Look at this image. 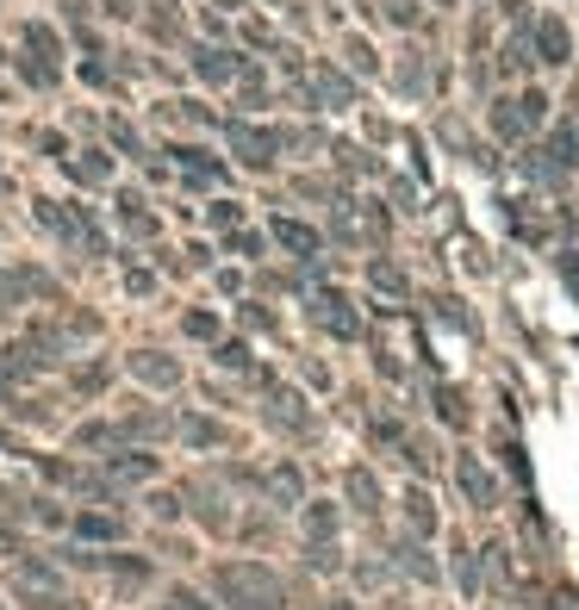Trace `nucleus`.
<instances>
[{"label": "nucleus", "mask_w": 579, "mask_h": 610, "mask_svg": "<svg viewBox=\"0 0 579 610\" xmlns=\"http://www.w3.org/2000/svg\"><path fill=\"white\" fill-rule=\"evenodd\" d=\"M579 169V118H560L555 132L542 137L536 162H530V174H542V181H567V174Z\"/></svg>", "instance_id": "obj_2"}, {"label": "nucleus", "mask_w": 579, "mask_h": 610, "mask_svg": "<svg viewBox=\"0 0 579 610\" xmlns=\"http://www.w3.org/2000/svg\"><path fill=\"white\" fill-rule=\"evenodd\" d=\"M542 125H548V94L542 88H511V94L492 100V137H504V144H523Z\"/></svg>", "instance_id": "obj_1"}, {"label": "nucleus", "mask_w": 579, "mask_h": 610, "mask_svg": "<svg viewBox=\"0 0 579 610\" xmlns=\"http://www.w3.org/2000/svg\"><path fill=\"white\" fill-rule=\"evenodd\" d=\"M349 493L362 498V511H374V479L367 474H349Z\"/></svg>", "instance_id": "obj_21"}, {"label": "nucleus", "mask_w": 579, "mask_h": 610, "mask_svg": "<svg viewBox=\"0 0 579 610\" xmlns=\"http://www.w3.org/2000/svg\"><path fill=\"white\" fill-rule=\"evenodd\" d=\"M393 25H418V0H381Z\"/></svg>", "instance_id": "obj_17"}, {"label": "nucleus", "mask_w": 579, "mask_h": 610, "mask_svg": "<svg viewBox=\"0 0 579 610\" xmlns=\"http://www.w3.org/2000/svg\"><path fill=\"white\" fill-rule=\"evenodd\" d=\"M325 610H349V605H325Z\"/></svg>", "instance_id": "obj_27"}, {"label": "nucleus", "mask_w": 579, "mask_h": 610, "mask_svg": "<svg viewBox=\"0 0 579 610\" xmlns=\"http://www.w3.org/2000/svg\"><path fill=\"white\" fill-rule=\"evenodd\" d=\"M274 244H281V249H293L299 262H311V256H318V230H311V225H299V218H274Z\"/></svg>", "instance_id": "obj_9"}, {"label": "nucleus", "mask_w": 579, "mask_h": 610, "mask_svg": "<svg viewBox=\"0 0 579 610\" xmlns=\"http://www.w3.org/2000/svg\"><path fill=\"white\" fill-rule=\"evenodd\" d=\"M188 337H218V318H206V312H188Z\"/></svg>", "instance_id": "obj_20"}, {"label": "nucleus", "mask_w": 579, "mask_h": 610, "mask_svg": "<svg viewBox=\"0 0 579 610\" xmlns=\"http://www.w3.org/2000/svg\"><path fill=\"white\" fill-rule=\"evenodd\" d=\"M455 479H462V493L474 498L480 511H492V505H499V486H492V474H486V467H480L474 455H462V461H455Z\"/></svg>", "instance_id": "obj_7"}, {"label": "nucleus", "mask_w": 579, "mask_h": 610, "mask_svg": "<svg viewBox=\"0 0 579 610\" xmlns=\"http://www.w3.org/2000/svg\"><path fill=\"white\" fill-rule=\"evenodd\" d=\"M231 150L243 169H274V150H281V132H262V125H231Z\"/></svg>", "instance_id": "obj_4"}, {"label": "nucleus", "mask_w": 579, "mask_h": 610, "mask_svg": "<svg viewBox=\"0 0 579 610\" xmlns=\"http://www.w3.org/2000/svg\"><path fill=\"white\" fill-rule=\"evenodd\" d=\"M231 256H243V262H262V256H269V237H262V230H237V237H231Z\"/></svg>", "instance_id": "obj_14"}, {"label": "nucleus", "mask_w": 579, "mask_h": 610, "mask_svg": "<svg viewBox=\"0 0 579 610\" xmlns=\"http://www.w3.org/2000/svg\"><path fill=\"white\" fill-rule=\"evenodd\" d=\"M213 225H237V206H231V200H213Z\"/></svg>", "instance_id": "obj_24"}, {"label": "nucleus", "mask_w": 579, "mask_h": 610, "mask_svg": "<svg viewBox=\"0 0 579 610\" xmlns=\"http://www.w3.org/2000/svg\"><path fill=\"white\" fill-rule=\"evenodd\" d=\"M218 362H225V368H243V362H250V349H243V343H225V349H218Z\"/></svg>", "instance_id": "obj_22"}, {"label": "nucleus", "mask_w": 579, "mask_h": 610, "mask_svg": "<svg viewBox=\"0 0 579 610\" xmlns=\"http://www.w3.org/2000/svg\"><path fill=\"white\" fill-rule=\"evenodd\" d=\"M523 32H530V57H536L542 69H567V63H574V32H567L560 13H536Z\"/></svg>", "instance_id": "obj_3"}, {"label": "nucleus", "mask_w": 579, "mask_h": 610, "mask_svg": "<svg viewBox=\"0 0 579 610\" xmlns=\"http://www.w3.org/2000/svg\"><path fill=\"white\" fill-rule=\"evenodd\" d=\"M406 517H411V530H424V535L436 530V517H430V498H424V493L406 498Z\"/></svg>", "instance_id": "obj_15"}, {"label": "nucleus", "mask_w": 579, "mask_h": 610, "mask_svg": "<svg viewBox=\"0 0 579 610\" xmlns=\"http://www.w3.org/2000/svg\"><path fill=\"white\" fill-rule=\"evenodd\" d=\"M306 530H311V535H330V530H337V511H330V505H311V511H306Z\"/></svg>", "instance_id": "obj_18"}, {"label": "nucleus", "mask_w": 579, "mask_h": 610, "mask_svg": "<svg viewBox=\"0 0 579 610\" xmlns=\"http://www.w3.org/2000/svg\"><path fill=\"white\" fill-rule=\"evenodd\" d=\"M63 162H69V174H76L81 188H106V181H113V156L100 150H76V156H63Z\"/></svg>", "instance_id": "obj_8"}, {"label": "nucleus", "mask_w": 579, "mask_h": 610, "mask_svg": "<svg viewBox=\"0 0 579 610\" xmlns=\"http://www.w3.org/2000/svg\"><path fill=\"white\" fill-rule=\"evenodd\" d=\"M169 610H206V598H193V591H169Z\"/></svg>", "instance_id": "obj_23"}, {"label": "nucleus", "mask_w": 579, "mask_h": 610, "mask_svg": "<svg viewBox=\"0 0 579 610\" xmlns=\"http://www.w3.org/2000/svg\"><path fill=\"white\" fill-rule=\"evenodd\" d=\"M499 13L504 20H523V0H499Z\"/></svg>", "instance_id": "obj_25"}, {"label": "nucleus", "mask_w": 579, "mask_h": 610, "mask_svg": "<svg viewBox=\"0 0 579 610\" xmlns=\"http://www.w3.org/2000/svg\"><path fill=\"white\" fill-rule=\"evenodd\" d=\"M76 535H81V542H113V535H118V517H94V511H81V517H76Z\"/></svg>", "instance_id": "obj_12"}, {"label": "nucleus", "mask_w": 579, "mask_h": 610, "mask_svg": "<svg viewBox=\"0 0 579 610\" xmlns=\"http://www.w3.org/2000/svg\"><path fill=\"white\" fill-rule=\"evenodd\" d=\"M274 498H299V474H293V467H274Z\"/></svg>", "instance_id": "obj_19"}, {"label": "nucleus", "mask_w": 579, "mask_h": 610, "mask_svg": "<svg viewBox=\"0 0 579 610\" xmlns=\"http://www.w3.org/2000/svg\"><path fill=\"white\" fill-rule=\"evenodd\" d=\"M193 76L200 81H213V88H225V81L243 76V57H231V50H213V44H193Z\"/></svg>", "instance_id": "obj_6"}, {"label": "nucleus", "mask_w": 579, "mask_h": 610, "mask_svg": "<svg viewBox=\"0 0 579 610\" xmlns=\"http://www.w3.org/2000/svg\"><path fill=\"white\" fill-rule=\"evenodd\" d=\"M106 474H113V479H150L156 455H113V461H106Z\"/></svg>", "instance_id": "obj_11"}, {"label": "nucleus", "mask_w": 579, "mask_h": 610, "mask_svg": "<svg viewBox=\"0 0 579 610\" xmlns=\"http://www.w3.org/2000/svg\"><path fill=\"white\" fill-rule=\"evenodd\" d=\"M132 374H137V381H150V386H174V381H181V368H174L162 349H137V355H132Z\"/></svg>", "instance_id": "obj_10"}, {"label": "nucleus", "mask_w": 579, "mask_h": 610, "mask_svg": "<svg viewBox=\"0 0 579 610\" xmlns=\"http://www.w3.org/2000/svg\"><path fill=\"white\" fill-rule=\"evenodd\" d=\"M343 57L355 63V69H362V76H374V69H381V63H374V50H367L362 38H349V44H343Z\"/></svg>", "instance_id": "obj_16"}, {"label": "nucleus", "mask_w": 579, "mask_h": 610, "mask_svg": "<svg viewBox=\"0 0 579 610\" xmlns=\"http://www.w3.org/2000/svg\"><path fill=\"white\" fill-rule=\"evenodd\" d=\"M443 7H449V0H443Z\"/></svg>", "instance_id": "obj_28"}, {"label": "nucleus", "mask_w": 579, "mask_h": 610, "mask_svg": "<svg viewBox=\"0 0 579 610\" xmlns=\"http://www.w3.org/2000/svg\"><path fill=\"white\" fill-rule=\"evenodd\" d=\"M218 7H225V13H237V7H250V0H218Z\"/></svg>", "instance_id": "obj_26"}, {"label": "nucleus", "mask_w": 579, "mask_h": 610, "mask_svg": "<svg viewBox=\"0 0 579 610\" xmlns=\"http://www.w3.org/2000/svg\"><path fill=\"white\" fill-rule=\"evenodd\" d=\"M181 437L200 442V449H218V442H225V430H218L213 418H188V423H181Z\"/></svg>", "instance_id": "obj_13"}, {"label": "nucleus", "mask_w": 579, "mask_h": 610, "mask_svg": "<svg viewBox=\"0 0 579 610\" xmlns=\"http://www.w3.org/2000/svg\"><path fill=\"white\" fill-rule=\"evenodd\" d=\"M169 156H174V169H181V181H188V188H213L218 174H225V169L213 162V150H206V144H174Z\"/></svg>", "instance_id": "obj_5"}]
</instances>
